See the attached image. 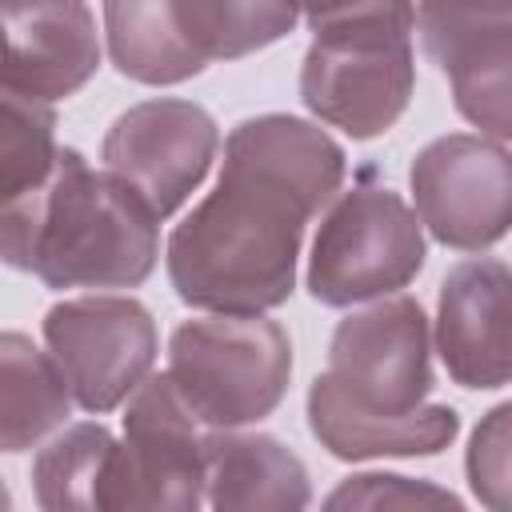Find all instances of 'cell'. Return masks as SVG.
I'll list each match as a JSON object with an SVG mask.
<instances>
[{
    "mask_svg": "<svg viewBox=\"0 0 512 512\" xmlns=\"http://www.w3.org/2000/svg\"><path fill=\"white\" fill-rule=\"evenodd\" d=\"M8 504H12V492H8L4 480H0V508H8Z\"/></svg>",
    "mask_w": 512,
    "mask_h": 512,
    "instance_id": "cell-24",
    "label": "cell"
},
{
    "mask_svg": "<svg viewBox=\"0 0 512 512\" xmlns=\"http://www.w3.org/2000/svg\"><path fill=\"white\" fill-rule=\"evenodd\" d=\"M184 48L208 68L212 60H240L284 40L300 12L292 0H168Z\"/></svg>",
    "mask_w": 512,
    "mask_h": 512,
    "instance_id": "cell-17",
    "label": "cell"
},
{
    "mask_svg": "<svg viewBox=\"0 0 512 512\" xmlns=\"http://www.w3.org/2000/svg\"><path fill=\"white\" fill-rule=\"evenodd\" d=\"M416 28L452 84L456 112L504 144L512 136V0H420Z\"/></svg>",
    "mask_w": 512,
    "mask_h": 512,
    "instance_id": "cell-11",
    "label": "cell"
},
{
    "mask_svg": "<svg viewBox=\"0 0 512 512\" xmlns=\"http://www.w3.org/2000/svg\"><path fill=\"white\" fill-rule=\"evenodd\" d=\"M56 156V112L44 100L0 92V204L28 192Z\"/></svg>",
    "mask_w": 512,
    "mask_h": 512,
    "instance_id": "cell-20",
    "label": "cell"
},
{
    "mask_svg": "<svg viewBox=\"0 0 512 512\" xmlns=\"http://www.w3.org/2000/svg\"><path fill=\"white\" fill-rule=\"evenodd\" d=\"M168 380L196 424L244 428L288 396L292 340L264 312L184 320L168 340Z\"/></svg>",
    "mask_w": 512,
    "mask_h": 512,
    "instance_id": "cell-3",
    "label": "cell"
},
{
    "mask_svg": "<svg viewBox=\"0 0 512 512\" xmlns=\"http://www.w3.org/2000/svg\"><path fill=\"white\" fill-rule=\"evenodd\" d=\"M308 428L336 460H384V456H436L444 452L456 432L460 416L448 404H420L404 416H376L348 408L320 376L308 388Z\"/></svg>",
    "mask_w": 512,
    "mask_h": 512,
    "instance_id": "cell-15",
    "label": "cell"
},
{
    "mask_svg": "<svg viewBox=\"0 0 512 512\" xmlns=\"http://www.w3.org/2000/svg\"><path fill=\"white\" fill-rule=\"evenodd\" d=\"M104 36L116 72L136 84L168 88L204 72L176 36L168 0H104Z\"/></svg>",
    "mask_w": 512,
    "mask_h": 512,
    "instance_id": "cell-18",
    "label": "cell"
},
{
    "mask_svg": "<svg viewBox=\"0 0 512 512\" xmlns=\"http://www.w3.org/2000/svg\"><path fill=\"white\" fill-rule=\"evenodd\" d=\"M512 276L496 256L448 268L436 300V352L460 388H504L512 376Z\"/></svg>",
    "mask_w": 512,
    "mask_h": 512,
    "instance_id": "cell-13",
    "label": "cell"
},
{
    "mask_svg": "<svg viewBox=\"0 0 512 512\" xmlns=\"http://www.w3.org/2000/svg\"><path fill=\"white\" fill-rule=\"evenodd\" d=\"M0 68H4V32H0Z\"/></svg>",
    "mask_w": 512,
    "mask_h": 512,
    "instance_id": "cell-25",
    "label": "cell"
},
{
    "mask_svg": "<svg viewBox=\"0 0 512 512\" xmlns=\"http://www.w3.org/2000/svg\"><path fill=\"white\" fill-rule=\"evenodd\" d=\"M312 32L340 24H408L416 28V0H292Z\"/></svg>",
    "mask_w": 512,
    "mask_h": 512,
    "instance_id": "cell-23",
    "label": "cell"
},
{
    "mask_svg": "<svg viewBox=\"0 0 512 512\" xmlns=\"http://www.w3.org/2000/svg\"><path fill=\"white\" fill-rule=\"evenodd\" d=\"M508 420H512V404H496L472 432L468 444V484L476 492L480 504L504 512L508 508Z\"/></svg>",
    "mask_w": 512,
    "mask_h": 512,
    "instance_id": "cell-22",
    "label": "cell"
},
{
    "mask_svg": "<svg viewBox=\"0 0 512 512\" xmlns=\"http://www.w3.org/2000/svg\"><path fill=\"white\" fill-rule=\"evenodd\" d=\"M44 344L72 400L104 416L120 408L156 364V320L136 296H76L44 312Z\"/></svg>",
    "mask_w": 512,
    "mask_h": 512,
    "instance_id": "cell-7",
    "label": "cell"
},
{
    "mask_svg": "<svg viewBox=\"0 0 512 512\" xmlns=\"http://www.w3.org/2000/svg\"><path fill=\"white\" fill-rule=\"evenodd\" d=\"M0 92L64 100L100 68V36L88 0H0Z\"/></svg>",
    "mask_w": 512,
    "mask_h": 512,
    "instance_id": "cell-12",
    "label": "cell"
},
{
    "mask_svg": "<svg viewBox=\"0 0 512 512\" xmlns=\"http://www.w3.org/2000/svg\"><path fill=\"white\" fill-rule=\"evenodd\" d=\"M72 392L52 360L24 332H0V452L36 448L64 428Z\"/></svg>",
    "mask_w": 512,
    "mask_h": 512,
    "instance_id": "cell-16",
    "label": "cell"
},
{
    "mask_svg": "<svg viewBox=\"0 0 512 512\" xmlns=\"http://www.w3.org/2000/svg\"><path fill=\"white\" fill-rule=\"evenodd\" d=\"M424 268V228L400 192L352 184L328 200L308 256V292L328 308H352L400 292Z\"/></svg>",
    "mask_w": 512,
    "mask_h": 512,
    "instance_id": "cell-4",
    "label": "cell"
},
{
    "mask_svg": "<svg viewBox=\"0 0 512 512\" xmlns=\"http://www.w3.org/2000/svg\"><path fill=\"white\" fill-rule=\"evenodd\" d=\"M216 148L220 128L208 108L160 96L132 104L112 120L100 144V160L164 220L200 188Z\"/></svg>",
    "mask_w": 512,
    "mask_h": 512,
    "instance_id": "cell-10",
    "label": "cell"
},
{
    "mask_svg": "<svg viewBox=\"0 0 512 512\" xmlns=\"http://www.w3.org/2000/svg\"><path fill=\"white\" fill-rule=\"evenodd\" d=\"M116 436L96 424H72L56 440L40 448L32 460V492L48 512L68 508H108L112 468H116Z\"/></svg>",
    "mask_w": 512,
    "mask_h": 512,
    "instance_id": "cell-19",
    "label": "cell"
},
{
    "mask_svg": "<svg viewBox=\"0 0 512 512\" xmlns=\"http://www.w3.org/2000/svg\"><path fill=\"white\" fill-rule=\"evenodd\" d=\"M408 24H340L316 32L300 64V100L352 140L384 136L416 88Z\"/></svg>",
    "mask_w": 512,
    "mask_h": 512,
    "instance_id": "cell-5",
    "label": "cell"
},
{
    "mask_svg": "<svg viewBox=\"0 0 512 512\" xmlns=\"http://www.w3.org/2000/svg\"><path fill=\"white\" fill-rule=\"evenodd\" d=\"M156 256L160 216L76 148H56L52 168L0 204V264L48 288H136Z\"/></svg>",
    "mask_w": 512,
    "mask_h": 512,
    "instance_id": "cell-2",
    "label": "cell"
},
{
    "mask_svg": "<svg viewBox=\"0 0 512 512\" xmlns=\"http://www.w3.org/2000/svg\"><path fill=\"white\" fill-rule=\"evenodd\" d=\"M416 220L444 248L484 252L504 240L512 220V164L492 136L452 132L416 152L412 172Z\"/></svg>",
    "mask_w": 512,
    "mask_h": 512,
    "instance_id": "cell-8",
    "label": "cell"
},
{
    "mask_svg": "<svg viewBox=\"0 0 512 512\" xmlns=\"http://www.w3.org/2000/svg\"><path fill=\"white\" fill-rule=\"evenodd\" d=\"M344 148L312 120L264 112L224 140L216 188L172 228L164 264L176 296L204 312L256 316L296 288L308 220L344 184Z\"/></svg>",
    "mask_w": 512,
    "mask_h": 512,
    "instance_id": "cell-1",
    "label": "cell"
},
{
    "mask_svg": "<svg viewBox=\"0 0 512 512\" xmlns=\"http://www.w3.org/2000/svg\"><path fill=\"white\" fill-rule=\"evenodd\" d=\"M320 380L360 412L404 416L432 392V332L420 300L380 296L344 316L328 344Z\"/></svg>",
    "mask_w": 512,
    "mask_h": 512,
    "instance_id": "cell-6",
    "label": "cell"
},
{
    "mask_svg": "<svg viewBox=\"0 0 512 512\" xmlns=\"http://www.w3.org/2000/svg\"><path fill=\"white\" fill-rule=\"evenodd\" d=\"M324 504L328 508H460V496L436 488L432 480L364 472V476H348Z\"/></svg>",
    "mask_w": 512,
    "mask_h": 512,
    "instance_id": "cell-21",
    "label": "cell"
},
{
    "mask_svg": "<svg viewBox=\"0 0 512 512\" xmlns=\"http://www.w3.org/2000/svg\"><path fill=\"white\" fill-rule=\"evenodd\" d=\"M204 504L216 512L308 508L312 504L308 468L276 436L212 428L204 436Z\"/></svg>",
    "mask_w": 512,
    "mask_h": 512,
    "instance_id": "cell-14",
    "label": "cell"
},
{
    "mask_svg": "<svg viewBox=\"0 0 512 512\" xmlns=\"http://www.w3.org/2000/svg\"><path fill=\"white\" fill-rule=\"evenodd\" d=\"M204 504V436L176 396L168 372L144 376L128 396L124 440L116 444L108 508H172Z\"/></svg>",
    "mask_w": 512,
    "mask_h": 512,
    "instance_id": "cell-9",
    "label": "cell"
}]
</instances>
